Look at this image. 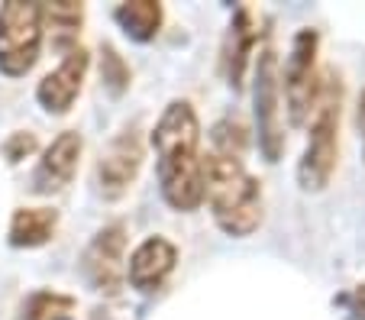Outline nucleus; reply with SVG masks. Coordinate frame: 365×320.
I'll return each instance as SVG.
<instances>
[{
  "label": "nucleus",
  "mask_w": 365,
  "mask_h": 320,
  "mask_svg": "<svg viewBox=\"0 0 365 320\" xmlns=\"http://www.w3.org/2000/svg\"><path fill=\"white\" fill-rule=\"evenodd\" d=\"M78 301L71 294L52 291V288H39L33 291L26 301H23L20 320H71Z\"/></svg>",
  "instance_id": "dca6fc26"
},
{
  "label": "nucleus",
  "mask_w": 365,
  "mask_h": 320,
  "mask_svg": "<svg viewBox=\"0 0 365 320\" xmlns=\"http://www.w3.org/2000/svg\"><path fill=\"white\" fill-rule=\"evenodd\" d=\"M359 123H362V133H365V94H362V104H359Z\"/></svg>",
  "instance_id": "412c9836"
},
{
  "label": "nucleus",
  "mask_w": 365,
  "mask_h": 320,
  "mask_svg": "<svg viewBox=\"0 0 365 320\" xmlns=\"http://www.w3.org/2000/svg\"><path fill=\"white\" fill-rule=\"evenodd\" d=\"M339 110H343V84L339 78L324 75L317 104L310 113V136L297 165V185L304 191H324L336 172L339 155Z\"/></svg>",
  "instance_id": "7ed1b4c3"
},
{
  "label": "nucleus",
  "mask_w": 365,
  "mask_h": 320,
  "mask_svg": "<svg viewBox=\"0 0 365 320\" xmlns=\"http://www.w3.org/2000/svg\"><path fill=\"white\" fill-rule=\"evenodd\" d=\"M210 140H214V153L242 159V153H246V126L240 120H220L210 130Z\"/></svg>",
  "instance_id": "f3484780"
},
{
  "label": "nucleus",
  "mask_w": 365,
  "mask_h": 320,
  "mask_svg": "<svg viewBox=\"0 0 365 320\" xmlns=\"http://www.w3.org/2000/svg\"><path fill=\"white\" fill-rule=\"evenodd\" d=\"M58 230V214L52 207H16L10 217V246L36 249L46 246Z\"/></svg>",
  "instance_id": "ddd939ff"
},
{
  "label": "nucleus",
  "mask_w": 365,
  "mask_h": 320,
  "mask_svg": "<svg viewBox=\"0 0 365 320\" xmlns=\"http://www.w3.org/2000/svg\"><path fill=\"white\" fill-rule=\"evenodd\" d=\"M101 78L103 84L110 88V94H123L126 88H130V65L123 62V56H120L113 46H103V58H101Z\"/></svg>",
  "instance_id": "a211bd4d"
},
{
  "label": "nucleus",
  "mask_w": 365,
  "mask_h": 320,
  "mask_svg": "<svg viewBox=\"0 0 365 320\" xmlns=\"http://www.w3.org/2000/svg\"><path fill=\"white\" fill-rule=\"evenodd\" d=\"M88 68H91L88 49H81V46H78V49L65 52L62 62L48 71V75L39 81V88H36V100H39L42 110H46V113H56V117L68 113L71 107H75L81 88H84Z\"/></svg>",
  "instance_id": "1a4fd4ad"
},
{
  "label": "nucleus",
  "mask_w": 365,
  "mask_h": 320,
  "mask_svg": "<svg viewBox=\"0 0 365 320\" xmlns=\"http://www.w3.org/2000/svg\"><path fill=\"white\" fill-rule=\"evenodd\" d=\"M113 20L120 23L130 39L136 42H152L159 36L162 20H165V10H162L159 0H126L113 10Z\"/></svg>",
  "instance_id": "4468645a"
},
{
  "label": "nucleus",
  "mask_w": 365,
  "mask_h": 320,
  "mask_svg": "<svg viewBox=\"0 0 365 320\" xmlns=\"http://www.w3.org/2000/svg\"><path fill=\"white\" fill-rule=\"evenodd\" d=\"M145 149L136 130H123L110 146L103 149L101 162H97V188L107 201H117L133 188L139 168H143Z\"/></svg>",
  "instance_id": "6e6552de"
},
{
  "label": "nucleus",
  "mask_w": 365,
  "mask_h": 320,
  "mask_svg": "<svg viewBox=\"0 0 365 320\" xmlns=\"http://www.w3.org/2000/svg\"><path fill=\"white\" fill-rule=\"evenodd\" d=\"M152 149L159 159V191L178 214H191L204 204V155L200 120L187 100H168L152 130Z\"/></svg>",
  "instance_id": "f257e3e1"
},
{
  "label": "nucleus",
  "mask_w": 365,
  "mask_h": 320,
  "mask_svg": "<svg viewBox=\"0 0 365 320\" xmlns=\"http://www.w3.org/2000/svg\"><path fill=\"white\" fill-rule=\"evenodd\" d=\"M204 201L217 227L233 239H246L262 223V185L242 159L210 153L204 159Z\"/></svg>",
  "instance_id": "f03ea898"
},
{
  "label": "nucleus",
  "mask_w": 365,
  "mask_h": 320,
  "mask_svg": "<svg viewBox=\"0 0 365 320\" xmlns=\"http://www.w3.org/2000/svg\"><path fill=\"white\" fill-rule=\"evenodd\" d=\"M84 153V140L78 130H62L56 140L42 149V159L33 172L36 195H58L65 185H71L78 172V162Z\"/></svg>",
  "instance_id": "9d476101"
},
{
  "label": "nucleus",
  "mask_w": 365,
  "mask_h": 320,
  "mask_svg": "<svg viewBox=\"0 0 365 320\" xmlns=\"http://www.w3.org/2000/svg\"><path fill=\"white\" fill-rule=\"evenodd\" d=\"M252 104H255V130H259V149L265 162H278L284 153V130H282V71L278 56L272 49L259 52L255 62V84H252Z\"/></svg>",
  "instance_id": "423d86ee"
},
{
  "label": "nucleus",
  "mask_w": 365,
  "mask_h": 320,
  "mask_svg": "<svg viewBox=\"0 0 365 320\" xmlns=\"http://www.w3.org/2000/svg\"><path fill=\"white\" fill-rule=\"evenodd\" d=\"M178 265V246L165 237H145L126 259V282L136 291L152 294L168 282Z\"/></svg>",
  "instance_id": "9b49d317"
},
{
  "label": "nucleus",
  "mask_w": 365,
  "mask_h": 320,
  "mask_svg": "<svg viewBox=\"0 0 365 320\" xmlns=\"http://www.w3.org/2000/svg\"><path fill=\"white\" fill-rule=\"evenodd\" d=\"M84 279L101 294H120L126 285V227L123 223H107L94 233L81 256Z\"/></svg>",
  "instance_id": "0eeeda50"
},
{
  "label": "nucleus",
  "mask_w": 365,
  "mask_h": 320,
  "mask_svg": "<svg viewBox=\"0 0 365 320\" xmlns=\"http://www.w3.org/2000/svg\"><path fill=\"white\" fill-rule=\"evenodd\" d=\"M42 4L36 0H7L0 7V71L7 78H23L42 52Z\"/></svg>",
  "instance_id": "20e7f679"
},
{
  "label": "nucleus",
  "mask_w": 365,
  "mask_h": 320,
  "mask_svg": "<svg viewBox=\"0 0 365 320\" xmlns=\"http://www.w3.org/2000/svg\"><path fill=\"white\" fill-rule=\"evenodd\" d=\"M42 23L52 29L56 49L71 52L78 49V33L84 23V7L75 0H56V4H42Z\"/></svg>",
  "instance_id": "2eb2a0df"
},
{
  "label": "nucleus",
  "mask_w": 365,
  "mask_h": 320,
  "mask_svg": "<svg viewBox=\"0 0 365 320\" xmlns=\"http://www.w3.org/2000/svg\"><path fill=\"white\" fill-rule=\"evenodd\" d=\"M36 149H39V140H36V133H23V130L10 133L7 143H4V155H7L10 165H20V162L29 159Z\"/></svg>",
  "instance_id": "6ab92c4d"
},
{
  "label": "nucleus",
  "mask_w": 365,
  "mask_h": 320,
  "mask_svg": "<svg viewBox=\"0 0 365 320\" xmlns=\"http://www.w3.org/2000/svg\"><path fill=\"white\" fill-rule=\"evenodd\" d=\"M343 304L349 307V314H352L356 320H365V285L352 288V291L343 298Z\"/></svg>",
  "instance_id": "aec40b11"
},
{
  "label": "nucleus",
  "mask_w": 365,
  "mask_h": 320,
  "mask_svg": "<svg viewBox=\"0 0 365 320\" xmlns=\"http://www.w3.org/2000/svg\"><path fill=\"white\" fill-rule=\"evenodd\" d=\"M255 42H259V26H255L252 10L236 7L227 36H223V49H220L223 75H227V81H230V88L233 91L242 88L246 65H249V56H252V49H255Z\"/></svg>",
  "instance_id": "f8f14e48"
},
{
  "label": "nucleus",
  "mask_w": 365,
  "mask_h": 320,
  "mask_svg": "<svg viewBox=\"0 0 365 320\" xmlns=\"http://www.w3.org/2000/svg\"><path fill=\"white\" fill-rule=\"evenodd\" d=\"M317 52H320V33L317 29H297L291 39V52L284 58L282 84H284V100H288L291 123L304 126L314 113L320 91L317 75Z\"/></svg>",
  "instance_id": "39448f33"
}]
</instances>
